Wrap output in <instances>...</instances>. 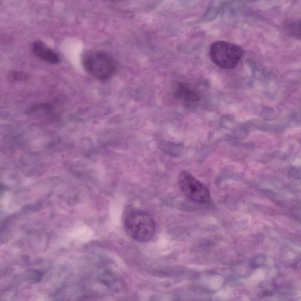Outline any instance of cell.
<instances>
[{"label": "cell", "mask_w": 301, "mask_h": 301, "mask_svg": "<svg viewBox=\"0 0 301 301\" xmlns=\"http://www.w3.org/2000/svg\"><path fill=\"white\" fill-rule=\"evenodd\" d=\"M82 63L87 73L98 81H108L116 73V63L113 57L100 50L87 51Z\"/></svg>", "instance_id": "cell-1"}, {"label": "cell", "mask_w": 301, "mask_h": 301, "mask_svg": "<svg viewBox=\"0 0 301 301\" xmlns=\"http://www.w3.org/2000/svg\"><path fill=\"white\" fill-rule=\"evenodd\" d=\"M124 227L126 233L134 240L140 243L152 240L156 232V223L148 213L133 211L125 218Z\"/></svg>", "instance_id": "cell-2"}, {"label": "cell", "mask_w": 301, "mask_h": 301, "mask_svg": "<svg viewBox=\"0 0 301 301\" xmlns=\"http://www.w3.org/2000/svg\"><path fill=\"white\" fill-rule=\"evenodd\" d=\"M242 48L235 44L218 41L210 47L209 55L213 63L225 69H232L239 64L243 56Z\"/></svg>", "instance_id": "cell-3"}, {"label": "cell", "mask_w": 301, "mask_h": 301, "mask_svg": "<svg viewBox=\"0 0 301 301\" xmlns=\"http://www.w3.org/2000/svg\"><path fill=\"white\" fill-rule=\"evenodd\" d=\"M178 183L181 191L189 199L199 203L209 201V190L189 172L182 171L178 177Z\"/></svg>", "instance_id": "cell-4"}, {"label": "cell", "mask_w": 301, "mask_h": 301, "mask_svg": "<svg viewBox=\"0 0 301 301\" xmlns=\"http://www.w3.org/2000/svg\"><path fill=\"white\" fill-rule=\"evenodd\" d=\"M32 50L38 58L50 64H57L60 62L59 55L42 41H34L32 45Z\"/></svg>", "instance_id": "cell-5"}, {"label": "cell", "mask_w": 301, "mask_h": 301, "mask_svg": "<svg viewBox=\"0 0 301 301\" xmlns=\"http://www.w3.org/2000/svg\"><path fill=\"white\" fill-rule=\"evenodd\" d=\"M174 96L178 100L188 103H193L201 100V95L197 90L185 82H180L178 84L174 92Z\"/></svg>", "instance_id": "cell-6"}, {"label": "cell", "mask_w": 301, "mask_h": 301, "mask_svg": "<svg viewBox=\"0 0 301 301\" xmlns=\"http://www.w3.org/2000/svg\"><path fill=\"white\" fill-rule=\"evenodd\" d=\"M289 34L296 38H301V21L292 22L287 27Z\"/></svg>", "instance_id": "cell-7"}]
</instances>
